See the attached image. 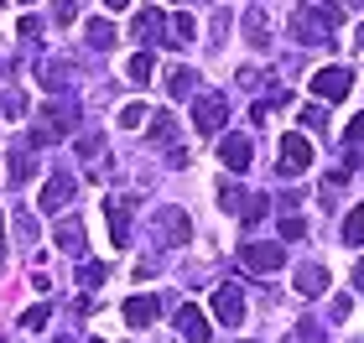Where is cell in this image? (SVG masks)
<instances>
[{
  "label": "cell",
  "mask_w": 364,
  "mask_h": 343,
  "mask_svg": "<svg viewBox=\"0 0 364 343\" xmlns=\"http://www.w3.org/2000/svg\"><path fill=\"white\" fill-rule=\"evenodd\" d=\"M224 114H229L224 94H193V130H198V136H219Z\"/></svg>",
  "instance_id": "obj_1"
},
{
  "label": "cell",
  "mask_w": 364,
  "mask_h": 343,
  "mask_svg": "<svg viewBox=\"0 0 364 343\" xmlns=\"http://www.w3.org/2000/svg\"><path fill=\"white\" fill-rule=\"evenodd\" d=\"M42 120H47V125H37V130H31V146H47V141H58L63 130H68V125L78 120V104H73V99H63V104H47V109H42Z\"/></svg>",
  "instance_id": "obj_2"
},
{
  "label": "cell",
  "mask_w": 364,
  "mask_h": 343,
  "mask_svg": "<svg viewBox=\"0 0 364 343\" xmlns=\"http://www.w3.org/2000/svg\"><path fill=\"white\" fill-rule=\"evenodd\" d=\"M349 89H354V73L349 68H318L312 73V94H318V99H349Z\"/></svg>",
  "instance_id": "obj_3"
},
{
  "label": "cell",
  "mask_w": 364,
  "mask_h": 343,
  "mask_svg": "<svg viewBox=\"0 0 364 343\" xmlns=\"http://www.w3.org/2000/svg\"><path fill=\"white\" fill-rule=\"evenodd\" d=\"M213 312H219L224 328H240V322H245V297H240V286H235V281L213 286Z\"/></svg>",
  "instance_id": "obj_4"
},
{
  "label": "cell",
  "mask_w": 364,
  "mask_h": 343,
  "mask_svg": "<svg viewBox=\"0 0 364 343\" xmlns=\"http://www.w3.org/2000/svg\"><path fill=\"white\" fill-rule=\"evenodd\" d=\"M240 260H245L250 271H260V276H266V271H281L287 250H281V244H240Z\"/></svg>",
  "instance_id": "obj_5"
},
{
  "label": "cell",
  "mask_w": 364,
  "mask_h": 343,
  "mask_svg": "<svg viewBox=\"0 0 364 343\" xmlns=\"http://www.w3.org/2000/svg\"><path fill=\"white\" fill-rule=\"evenodd\" d=\"M250 156H255V146L245 141V136H224L219 141V161L229 172H250Z\"/></svg>",
  "instance_id": "obj_6"
},
{
  "label": "cell",
  "mask_w": 364,
  "mask_h": 343,
  "mask_svg": "<svg viewBox=\"0 0 364 343\" xmlns=\"http://www.w3.org/2000/svg\"><path fill=\"white\" fill-rule=\"evenodd\" d=\"M307 161H312V146L307 136H281V172H307Z\"/></svg>",
  "instance_id": "obj_7"
},
{
  "label": "cell",
  "mask_w": 364,
  "mask_h": 343,
  "mask_svg": "<svg viewBox=\"0 0 364 343\" xmlns=\"http://www.w3.org/2000/svg\"><path fill=\"white\" fill-rule=\"evenodd\" d=\"M105 214H109V234H114V244H125V239H130V219H136V198H109Z\"/></svg>",
  "instance_id": "obj_8"
},
{
  "label": "cell",
  "mask_w": 364,
  "mask_h": 343,
  "mask_svg": "<svg viewBox=\"0 0 364 343\" xmlns=\"http://www.w3.org/2000/svg\"><path fill=\"white\" fill-rule=\"evenodd\" d=\"M177 333L188 338V343H213V328H208V317L198 312L193 302H188V307H182V312H177Z\"/></svg>",
  "instance_id": "obj_9"
},
{
  "label": "cell",
  "mask_w": 364,
  "mask_h": 343,
  "mask_svg": "<svg viewBox=\"0 0 364 343\" xmlns=\"http://www.w3.org/2000/svg\"><path fill=\"white\" fill-rule=\"evenodd\" d=\"M73 172H58L53 177V183H47L42 187V208H47V214H63V208H68V198H73Z\"/></svg>",
  "instance_id": "obj_10"
},
{
  "label": "cell",
  "mask_w": 364,
  "mask_h": 343,
  "mask_svg": "<svg viewBox=\"0 0 364 343\" xmlns=\"http://www.w3.org/2000/svg\"><path fill=\"white\" fill-rule=\"evenodd\" d=\"M156 312H161L156 297H130V302H125V322H130V328H146V322H156Z\"/></svg>",
  "instance_id": "obj_11"
},
{
  "label": "cell",
  "mask_w": 364,
  "mask_h": 343,
  "mask_svg": "<svg viewBox=\"0 0 364 343\" xmlns=\"http://www.w3.org/2000/svg\"><path fill=\"white\" fill-rule=\"evenodd\" d=\"M167 94H172V99H193V94H198V73L193 68H172L167 73Z\"/></svg>",
  "instance_id": "obj_12"
},
{
  "label": "cell",
  "mask_w": 364,
  "mask_h": 343,
  "mask_svg": "<svg viewBox=\"0 0 364 343\" xmlns=\"http://www.w3.org/2000/svg\"><path fill=\"white\" fill-rule=\"evenodd\" d=\"M58 244L68 255H84V224L78 219H58Z\"/></svg>",
  "instance_id": "obj_13"
},
{
  "label": "cell",
  "mask_w": 364,
  "mask_h": 343,
  "mask_svg": "<svg viewBox=\"0 0 364 343\" xmlns=\"http://www.w3.org/2000/svg\"><path fill=\"white\" fill-rule=\"evenodd\" d=\"M296 291H302V297L328 291V271H323V266H302V271H296Z\"/></svg>",
  "instance_id": "obj_14"
},
{
  "label": "cell",
  "mask_w": 364,
  "mask_h": 343,
  "mask_svg": "<svg viewBox=\"0 0 364 343\" xmlns=\"http://www.w3.org/2000/svg\"><path fill=\"white\" fill-rule=\"evenodd\" d=\"M151 68H156V62H151V53H136V58H130V84H151Z\"/></svg>",
  "instance_id": "obj_15"
},
{
  "label": "cell",
  "mask_w": 364,
  "mask_h": 343,
  "mask_svg": "<svg viewBox=\"0 0 364 343\" xmlns=\"http://www.w3.org/2000/svg\"><path fill=\"white\" fill-rule=\"evenodd\" d=\"M151 141H161V146H172V141H177V120H172L167 109L156 114V125H151Z\"/></svg>",
  "instance_id": "obj_16"
},
{
  "label": "cell",
  "mask_w": 364,
  "mask_h": 343,
  "mask_svg": "<svg viewBox=\"0 0 364 343\" xmlns=\"http://www.w3.org/2000/svg\"><path fill=\"white\" fill-rule=\"evenodd\" d=\"M343 239H349V244H364V203L343 219Z\"/></svg>",
  "instance_id": "obj_17"
},
{
  "label": "cell",
  "mask_w": 364,
  "mask_h": 343,
  "mask_svg": "<svg viewBox=\"0 0 364 343\" xmlns=\"http://www.w3.org/2000/svg\"><path fill=\"white\" fill-rule=\"evenodd\" d=\"M260 219H266V198H255V192H250V198L240 203V224H260Z\"/></svg>",
  "instance_id": "obj_18"
},
{
  "label": "cell",
  "mask_w": 364,
  "mask_h": 343,
  "mask_svg": "<svg viewBox=\"0 0 364 343\" xmlns=\"http://www.w3.org/2000/svg\"><path fill=\"white\" fill-rule=\"evenodd\" d=\"M193 37H198V21H193L188 11H182L177 21H172V37H167V42H193Z\"/></svg>",
  "instance_id": "obj_19"
},
{
  "label": "cell",
  "mask_w": 364,
  "mask_h": 343,
  "mask_svg": "<svg viewBox=\"0 0 364 343\" xmlns=\"http://www.w3.org/2000/svg\"><path fill=\"white\" fill-rule=\"evenodd\" d=\"M245 198H250V192H240L235 183H219V203L229 208V214H240V203H245Z\"/></svg>",
  "instance_id": "obj_20"
},
{
  "label": "cell",
  "mask_w": 364,
  "mask_h": 343,
  "mask_svg": "<svg viewBox=\"0 0 364 343\" xmlns=\"http://www.w3.org/2000/svg\"><path fill=\"white\" fill-rule=\"evenodd\" d=\"M114 42V26L109 21H89V47H109Z\"/></svg>",
  "instance_id": "obj_21"
},
{
  "label": "cell",
  "mask_w": 364,
  "mask_h": 343,
  "mask_svg": "<svg viewBox=\"0 0 364 343\" xmlns=\"http://www.w3.org/2000/svg\"><path fill=\"white\" fill-rule=\"evenodd\" d=\"M120 125H125V130H141V125H146V104H125V109H120Z\"/></svg>",
  "instance_id": "obj_22"
},
{
  "label": "cell",
  "mask_w": 364,
  "mask_h": 343,
  "mask_svg": "<svg viewBox=\"0 0 364 343\" xmlns=\"http://www.w3.org/2000/svg\"><path fill=\"white\" fill-rule=\"evenodd\" d=\"M105 276H109V266H99V260H89V266L78 271V281H84V286H99Z\"/></svg>",
  "instance_id": "obj_23"
},
{
  "label": "cell",
  "mask_w": 364,
  "mask_h": 343,
  "mask_svg": "<svg viewBox=\"0 0 364 343\" xmlns=\"http://www.w3.org/2000/svg\"><path fill=\"white\" fill-rule=\"evenodd\" d=\"M16 229H21V239H26V244H37V234H42V229H37V219H31V214H16Z\"/></svg>",
  "instance_id": "obj_24"
},
{
  "label": "cell",
  "mask_w": 364,
  "mask_h": 343,
  "mask_svg": "<svg viewBox=\"0 0 364 343\" xmlns=\"http://www.w3.org/2000/svg\"><path fill=\"white\" fill-rule=\"evenodd\" d=\"M302 234H307L302 219H281V239H302Z\"/></svg>",
  "instance_id": "obj_25"
},
{
  "label": "cell",
  "mask_w": 364,
  "mask_h": 343,
  "mask_svg": "<svg viewBox=\"0 0 364 343\" xmlns=\"http://www.w3.org/2000/svg\"><path fill=\"white\" fill-rule=\"evenodd\" d=\"M37 31H42V21H37V16H26V21H21V26H16V37H21V42L31 47V37H37Z\"/></svg>",
  "instance_id": "obj_26"
},
{
  "label": "cell",
  "mask_w": 364,
  "mask_h": 343,
  "mask_svg": "<svg viewBox=\"0 0 364 343\" xmlns=\"http://www.w3.org/2000/svg\"><path fill=\"white\" fill-rule=\"evenodd\" d=\"M343 141H349V146H364V114H359V120H349V130H343Z\"/></svg>",
  "instance_id": "obj_27"
},
{
  "label": "cell",
  "mask_w": 364,
  "mask_h": 343,
  "mask_svg": "<svg viewBox=\"0 0 364 343\" xmlns=\"http://www.w3.org/2000/svg\"><path fill=\"white\" fill-rule=\"evenodd\" d=\"M47 317H53V312H47V307H31V312H26V328H42Z\"/></svg>",
  "instance_id": "obj_28"
},
{
  "label": "cell",
  "mask_w": 364,
  "mask_h": 343,
  "mask_svg": "<svg viewBox=\"0 0 364 343\" xmlns=\"http://www.w3.org/2000/svg\"><path fill=\"white\" fill-rule=\"evenodd\" d=\"M0 260H6V214H0Z\"/></svg>",
  "instance_id": "obj_29"
},
{
  "label": "cell",
  "mask_w": 364,
  "mask_h": 343,
  "mask_svg": "<svg viewBox=\"0 0 364 343\" xmlns=\"http://www.w3.org/2000/svg\"><path fill=\"white\" fill-rule=\"evenodd\" d=\"M354 281H359V291H364V260H359V266H354Z\"/></svg>",
  "instance_id": "obj_30"
},
{
  "label": "cell",
  "mask_w": 364,
  "mask_h": 343,
  "mask_svg": "<svg viewBox=\"0 0 364 343\" xmlns=\"http://www.w3.org/2000/svg\"><path fill=\"white\" fill-rule=\"evenodd\" d=\"M105 6H109V11H125V6H130V0H105Z\"/></svg>",
  "instance_id": "obj_31"
},
{
  "label": "cell",
  "mask_w": 364,
  "mask_h": 343,
  "mask_svg": "<svg viewBox=\"0 0 364 343\" xmlns=\"http://www.w3.org/2000/svg\"><path fill=\"white\" fill-rule=\"evenodd\" d=\"M354 47H359V53H364V26H359V31H354Z\"/></svg>",
  "instance_id": "obj_32"
},
{
  "label": "cell",
  "mask_w": 364,
  "mask_h": 343,
  "mask_svg": "<svg viewBox=\"0 0 364 343\" xmlns=\"http://www.w3.org/2000/svg\"><path fill=\"white\" fill-rule=\"evenodd\" d=\"M21 6H37V0H21Z\"/></svg>",
  "instance_id": "obj_33"
},
{
  "label": "cell",
  "mask_w": 364,
  "mask_h": 343,
  "mask_svg": "<svg viewBox=\"0 0 364 343\" xmlns=\"http://www.w3.org/2000/svg\"><path fill=\"white\" fill-rule=\"evenodd\" d=\"M94 343H99V338H94Z\"/></svg>",
  "instance_id": "obj_34"
}]
</instances>
